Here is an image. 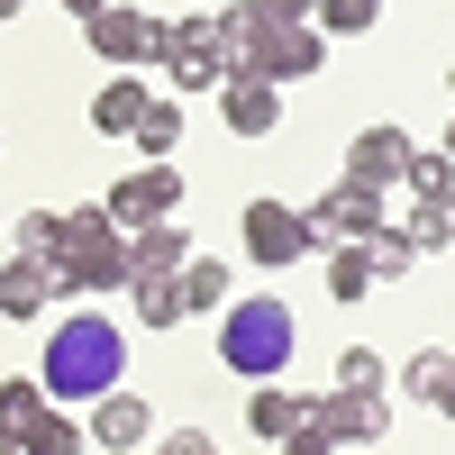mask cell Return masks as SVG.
Instances as JSON below:
<instances>
[{
	"instance_id": "6da1fadb",
	"label": "cell",
	"mask_w": 455,
	"mask_h": 455,
	"mask_svg": "<svg viewBox=\"0 0 455 455\" xmlns=\"http://www.w3.org/2000/svg\"><path fill=\"white\" fill-rule=\"evenodd\" d=\"M119 373H128V328L109 319V310L55 319L46 355H36V383H46L55 401H73V410H92L100 392H119Z\"/></svg>"
},
{
	"instance_id": "7a4b0ae2",
	"label": "cell",
	"mask_w": 455,
	"mask_h": 455,
	"mask_svg": "<svg viewBox=\"0 0 455 455\" xmlns=\"http://www.w3.org/2000/svg\"><path fill=\"white\" fill-rule=\"evenodd\" d=\"M219 28H228V55L255 64V73H274V83H300V73L328 64V28H319V19H274L264 0L219 10Z\"/></svg>"
},
{
	"instance_id": "3957f363",
	"label": "cell",
	"mask_w": 455,
	"mask_h": 455,
	"mask_svg": "<svg viewBox=\"0 0 455 455\" xmlns=\"http://www.w3.org/2000/svg\"><path fill=\"white\" fill-rule=\"evenodd\" d=\"M291 300L274 291H255V300H228L219 310V364L237 373V383H283V364H291Z\"/></svg>"
},
{
	"instance_id": "277c9868",
	"label": "cell",
	"mask_w": 455,
	"mask_h": 455,
	"mask_svg": "<svg viewBox=\"0 0 455 455\" xmlns=\"http://www.w3.org/2000/svg\"><path fill=\"white\" fill-rule=\"evenodd\" d=\"M300 428H319L328 446H373V437L392 428V401H383V392L337 383V392H319V401H300Z\"/></svg>"
},
{
	"instance_id": "5b68a950",
	"label": "cell",
	"mask_w": 455,
	"mask_h": 455,
	"mask_svg": "<svg viewBox=\"0 0 455 455\" xmlns=\"http://www.w3.org/2000/svg\"><path fill=\"white\" fill-rule=\"evenodd\" d=\"M310 228H319V246L373 237V228H392V192H383V182H364V173H337V192L310 201Z\"/></svg>"
},
{
	"instance_id": "8992f818",
	"label": "cell",
	"mask_w": 455,
	"mask_h": 455,
	"mask_svg": "<svg viewBox=\"0 0 455 455\" xmlns=\"http://www.w3.org/2000/svg\"><path fill=\"white\" fill-rule=\"evenodd\" d=\"M246 255L264 264V274H283V264H300V255H328V246H319L310 210H291V201H255V210H246Z\"/></svg>"
},
{
	"instance_id": "52a82bcc",
	"label": "cell",
	"mask_w": 455,
	"mask_h": 455,
	"mask_svg": "<svg viewBox=\"0 0 455 455\" xmlns=\"http://www.w3.org/2000/svg\"><path fill=\"white\" fill-rule=\"evenodd\" d=\"M83 36H92V55H100V64H156L164 19H146V10H128V0H109V10L83 19Z\"/></svg>"
},
{
	"instance_id": "ba28073f",
	"label": "cell",
	"mask_w": 455,
	"mask_h": 455,
	"mask_svg": "<svg viewBox=\"0 0 455 455\" xmlns=\"http://www.w3.org/2000/svg\"><path fill=\"white\" fill-rule=\"evenodd\" d=\"M219 109H228V128H237V137H274V128H283V83H274V73H255V64H237V73L219 83Z\"/></svg>"
},
{
	"instance_id": "9c48e42d",
	"label": "cell",
	"mask_w": 455,
	"mask_h": 455,
	"mask_svg": "<svg viewBox=\"0 0 455 455\" xmlns=\"http://www.w3.org/2000/svg\"><path fill=\"white\" fill-rule=\"evenodd\" d=\"M109 210H119V228H156L182 210V164H146L128 182H109Z\"/></svg>"
},
{
	"instance_id": "30bf717a",
	"label": "cell",
	"mask_w": 455,
	"mask_h": 455,
	"mask_svg": "<svg viewBox=\"0 0 455 455\" xmlns=\"http://www.w3.org/2000/svg\"><path fill=\"white\" fill-rule=\"evenodd\" d=\"M55 291H64V264H46V255H10L0 264V319H36Z\"/></svg>"
},
{
	"instance_id": "8fae6325",
	"label": "cell",
	"mask_w": 455,
	"mask_h": 455,
	"mask_svg": "<svg viewBox=\"0 0 455 455\" xmlns=\"http://www.w3.org/2000/svg\"><path fill=\"white\" fill-rule=\"evenodd\" d=\"M410 156H419V146H410L401 128H355L347 173H364V182H383V192H401V182H410Z\"/></svg>"
},
{
	"instance_id": "7c38bea8",
	"label": "cell",
	"mask_w": 455,
	"mask_h": 455,
	"mask_svg": "<svg viewBox=\"0 0 455 455\" xmlns=\"http://www.w3.org/2000/svg\"><path fill=\"white\" fill-rule=\"evenodd\" d=\"M146 100H156V92L137 83V64H109V83L92 92V128H100V137H137V119H146Z\"/></svg>"
},
{
	"instance_id": "4fadbf2b",
	"label": "cell",
	"mask_w": 455,
	"mask_h": 455,
	"mask_svg": "<svg viewBox=\"0 0 455 455\" xmlns=\"http://www.w3.org/2000/svg\"><path fill=\"white\" fill-rule=\"evenodd\" d=\"M128 283H137V246H128V237H109V246H92V255L64 264V291H92V300L128 291Z\"/></svg>"
},
{
	"instance_id": "5bb4252c",
	"label": "cell",
	"mask_w": 455,
	"mask_h": 455,
	"mask_svg": "<svg viewBox=\"0 0 455 455\" xmlns=\"http://www.w3.org/2000/svg\"><path fill=\"white\" fill-rule=\"evenodd\" d=\"M83 428H92V446H146V437H156V410H146V401L119 383V392H100V401H92V419H83Z\"/></svg>"
},
{
	"instance_id": "9a60e30c",
	"label": "cell",
	"mask_w": 455,
	"mask_h": 455,
	"mask_svg": "<svg viewBox=\"0 0 455 455\" xmlns=\"http://www.w3.org/2000/svg\"><path fill=\"white\" fill-rule=\"evenodd\" d=\"M164 73H173V92L192 100V92H219L228 73H237V55H228V46H173V55H164Z\"/></svg>"
},
{
	"instance_id": "2e32d148",
	"label": "cell",
	"mask_w": 455,
	"mask_h": 455,
	"mask_svg": "<svg viewBox=\"0 0 455 455\" xmlns=\"http://www.w3.org/2000/svg\"><path fill=\"white\" fill-rule=\"evenodd\" d=\"M128 246H137V274H182V264H192V237H182V219L128 228Z\"/></svg>"
},
{
	"instance_id": "e0dca14e",
	"label": "cell",
	"mask_w": 455,
	"mask_h": 455,
	"mask_svg": "<svg viewBox=\"0 0 455 455\" xmlns=\"http://www.w3.org/2000/svg\"><path fill=\"white\" fill-rule=\"evenodd\" d=\"M128 300H137V319H146V328H182V310H192L182 274H137V283H128Z\"/></svg>"
},
{
	"instance_id": "ac0fdd59",
	"label": "cell",
	"mask_w": 455,
	"mask_h": 455,
	"mask_svg": "<svg viewBox=\"0 0 455 455\" xmlns=\"http://www.w3.org/2000/svg\"><path fill=\"white\" fill-rule=\"evenodd\" d=\"M137 146H146V164H173V146H182V92H156V100H146Z\"/></svg>"
},
{
	"instance_id": "d6986e66",
	"label": "cell",
	"mask_w": 455,
	"mask_h": 455,
	"mask_svg": "<svg viewBox=\"0 0 455 455\" xmlns=\"http://www.w3.org/2000/svg\"><path fill=\"white\" fill-rule=\"evenodd\" d=\"M373 283H383V274H373V246H364V237H337V246H328V291H337V300H364Z\"/></svg>"
},
{
	"instance_id": "ffe728a7",
	"label": "cell",
	"mask_w": 455,
	"mask_h": 455,
	"mask_svg": "<svg viewBox=\"0 0 455 455\" xmlns=\"http://www.w3.org/2000/svg\"><path fill=\"white\" fill-rule=\"evenodd\" d=\"M246 428H255L264 446H283V437L300 428V401H291L283 383H255V401H246Z\"/></svg>"
},
{
	"instance_id": "44dd1931",
	"label": "cell",
	"mask_w": 455,
	"mask_h": 455,
	"mask_svg": "<svg viewBox=\"0 0 455 455\" xmlns=\"http://www.w3.org/2000/svg\"><path fill=\"white\" fill-rule=\"evenodd\" d=\"M455 383V355L446 347H419V355H401V401H437Z\"/></svg>"
},
{
	"instance_id": "7402d4cb",
	"label": "cell",
	"mask_w": 455,
	"mask_h": 455,
	"mask_svg": "<svg viewBox=\"0 0 455 455\" xmlns=\"http://www.w3.org/2000/svg\"><path fill=\"white\" fill-rule=\"evenodd\" d=\"M19 446H28V455H83V446H92V428H83V419H55V410H46V419H28V428H19Z\"/></svg>"
},
{
	"instance_id": "603a6c76",
	"label": "cell",
	"mask_w": 455,
	"mask_h": 455,
	"mask_svg": "<svg viewBox=\"0 0 455 455\" xmlns=\"http://www.w3.org/2000/svg\"><path fill=\"white\" fill-rule=\"evenodd\" d=\"M364 246H373V274H410V264L428 255V237H419V228H401V219H392V228H373Z\"/></svg>"
},
{
	"instance_id": "cb8c5ba5",
	"label": "cell",
	"mask_w": 455,
	"mask_h": 455,
	"mask_svg": "<svg viewBox=\"0 0 455 455\" xmlns=\"http://www.w3.org/2000/svg\"><path fill=\"white\" fill-rule=\"evenodd\" d=\"M182 291H192V310H228V300H237V274L210 264V255H192L182 264Z\"/></svg>"
},
{
	"instance_id": "d4e9b609",
	"label": "cell",
	"mask_w": 455,
	"mask_h": 455,
	"mask_svg": "<svg viewBox=\"0 0 455 455\" xmlns=\"http://www.w3.org/2000/svg\"><path fill=\"white\" fill-rule=\"evenodd\" d=\"M410 201H437V192H455V156L446 146H419V156H410V182H401Z\"/></svg>"
},
{
	"instance_id": "484cf974",
	"label": "cell",
	"mask_w": 455,
	"mask_h": 455,
	"mask_svg": "<svg viewBox=\"0 0 455 455\" xmlns=\"http://www.w3.org/2000/svg\"><path fill=\"white\" fill-rule=\"evenodd\" d=\"M19 255L64 264V210H28V219H19Z\"/></svg>"
},
{
	"instance_id": "4316f807",
	"label": "cell",
	"mask_w": 455,
	"mask_h": 455,
	"mask_svg": "<svg viewBox=\"0 0 455 455\" xmlns=\"http://www.w3.org/2000/svg\"><path fill=\"white\" fill-rule=\"evenodd\" d=\"M46 410H55V392H46V383H0V419H10V428L46 419Z\"/></svg>"
},
{
	"instance_id": "83f0119b",
	"label": "cell",
	"mask_w": 455,
	"mask_h": 455,
	"mask_svg": "<svg viewBox=\"0 0 455 455\" xmlns=\"http://www.w3.org/2000/svg\"><path fill=\"white\" fill-rule=\"evenodd\" d=\"M373 19H383V0H319V28L328 36H364Z\"/></svg>"
},
{
	"instance_id": "f1b7e54d",
	"label": "cell",
	"mask_w": 455,
	"mask_h": 455,
	"mask_svg": "<svg viewBox=\"0 0 455 455\" xmlns=\"http://www.w3.org/2000/svg\"><path fill=\"white\" fill-rule=\"evenodd\" d=\"M410 228H419L428 246H455V192H437V201H419V219H410Z\"/></svg>"
},
{
	"instance_id": "f546056e",
	"label": "cell",
	"mask_w": 455,
	"mask_h": 455,
	"mask_svg": "<svg viewBox=\"0 0 455 455\" xmlns=\"http://www.w3.org/2000/svg\"><path fill=\"white\" fill-rule=\"evenodd\" d=\"M337 383H355V392H383V355H373V347H347V364H337Z\"/></svg>"
},
{
	"instance_id": "4dcf8cb0",
	"label": "cell",
	"mask_w": 455,
	"mask_h": 455,
	"mask_svg": "<svg viewBox=\"0 0 455 455\" xmlns=\"http://www.w3.org/2000/svg\"><path fill=\"white\" fill-rule=\"evenodd\" d=\"M156 455H219V446H210V437H201V428H173V437H164V446H156Z\"/></svg>"
},
{
	"instance_id": "1f68e13d",
	"label": "cell",
	"mask_w": 455,
	"mask_h": 455,
	"mask_svg": "<svg viewBox=\"0 0 455 455\" xmlns=\"http://www.w3.org/2000/svg\"><path fill=\"white\" fill-rule=\"evenodd\" d=\"M283 455H337V446H328L319 428H291V437H283Z\"/></svg>"
},
{
	"instance_id": "d6a6232c",
	"label": "cell",
	"mask_w": 455,
	"mask_h": 455,
	"mask_svg": "<svg viewBox=\"0 0 455 455\" xmlns=\"http://www.w3.org/2000/svg\"><path fill=\"white\" fill-rule=\"evenodd\" d=\"M274 19H319V0H264Z\"/></svg>"
},
{
	"instance_id": "836d02e7",
	"label": "cell",
	"mask_w": 455,
	"mask_h": 455,
	"mask_svg": "<svg viewBox=\"0 0 455 455\" xmlns=\"http://www.w3.org/2000/svg\"><path fill=\"white\" fill-rule=\"evenodd\" d=\"M55 10H73V19H92V10H109V0H55Z\"/></svg>"
},
{
	"instance_id": "e575fe53",
	"label": "cell",
	"mask_w": 455,
	"mask_h": 455,
	"mask_svg": "<svg viewBox=\"0 0 455 455\" xmlns=\"http://www.w3.org/2000/svg\"><path fill=\"white\" fill-rule=\"evenodd\" d=\"M0 455H28V446H19V428H10V419H0Z\"/></svg>"
},
{
	"instance_id": "d590c367",
	"label": "cell",
	"mask_w": 455,
	"mask_h": 455,
	"mask_svg": "<svg viewBox=\"0 0 455 455\" xmlns=\"http://www.w3.org/2000/svg\"><path fill=\"white\" fill-rule=\"evenodd\" d=\"M437 410H446V419H455V383H446V392H437Z\"/></svg>"
},
{
	"instance_id": "8d00e7d4",
	"label": "cell",
	"mask_w": 455,
	"mask_h": 455,
	"mask_svg": "<svg viewBox=\"0 0 455 455\" xmlns=\"http://www.w3.org/2000/svg\"><path fill=\"white\" fill-rule=\"evenodd\" d=\"M19 10H28V0H0V19H19Z\"/></svg>"
},
{
	"instance_id": "74e56055",
	"label": "cell",
	"mask_w": 455,
	"mask_h": 455,
	"mask_svg": "<svg viewBox=\"0 0 455 455\" xmlns=\"http://www.w3.org/2000/svg\"><path fill=\"white\" fill-rule=\"evenodd\" d=\"M446 156H455V128H446Z\"/></svg>"
},
{
	"instance_id": "f35d334b",
	"label": "cell",
	"mask_w": 455,
	"mask_h": 455,
	"mask_svg": "<svg viewBox=\"0 0 455 455\" xmlns=\"http://www.w3.org/2000/svg\"><path fill=\"white\" fill-rule=\"evenodd\" d=\"M446 83H455V73H446Z\"/></svg>"
}]
</instances>
